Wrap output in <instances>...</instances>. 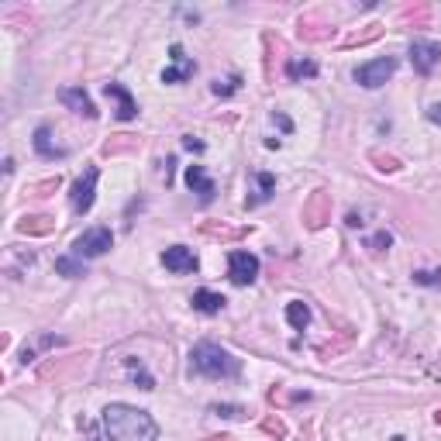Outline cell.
Masks as SVG:
<instances>
[{
    "label": "cell",
    "mask_w": 441,
    "mask_h": 441,
    "mask_svg": "<svg viewBox=\"0 0 441 441\" xmlns=\"http://www.w3.org/2000/svg\"><path fill=\"white\" fill-rule=\"evenodd\" d=\"M104 431L110 441H156L159 424L149 411H138L128 403H110L104 407Z\"/></svg>",
    "instance_id": "obj_1"
},
{
    "label": "cell",
    "mask_w": 441,
    "mask_h": 441,
    "mask_svg": "<svg viewBox=\"0 0 441 441\" xmlns=\"http://www.w3.org/2000/svg\"><path fill=\"white\" fill-rule=\"evenodd\" d=\"M190 369H193L197 376H207V379H238L241 362L234 359L228 348H221V345H214V341H200V345H193V352H190Z\"/></svg>",
    "instance_id": "obj_2"
},
{
    "label": "cell",
    "mask_w": 441,
    "mask_h": 441,
    "mask_svg": "<svg viewBox=\"0 0 441 441\" xmlns=\"http://www.w3.org/2000/svg\"><path fill=\"white\" fill-rule=\"evenodd\" d=\"M110 245H114V234L107 228H90V231H83L73 241V256L76 259H97V256L110 252Z\"/></svg>",
    "instance_id": "obj_3"
},
{
    "label": "cell",
    "mask_w": 441,
    "mask_h": 441,
    "mask_svg": "<svg viewBox=\"0 0 441 441\" xmlns=\"http://www.w3.org/2000/svg\"><path fill=\"white\" fill-rule=\"evenodd\" d=\"M393 73H396V59H393V55H383V59L362 62V66L355 69V83L365 86V90H376V86H383Z\"/></svg>",
    "instance_id": "obj_4"
},
{
    "label": "cell",
    "mask_w": 441,
    "mask_h": 441,
    "mask_svg": "<svg viewBox=\"0 0 441 441\" xmlns=\"http://www.w3.org/2000/svg\"><path fill=\"white\" fill-rule=\"evenodd\" d=\"M97 180H101V169H97V166H86V169H83V176L73 183V190H69V204H73L76 214H86V210L93 207Z\"/></svg>",
    "instance_id": "obj_5"
},
{
    "label": "cell",
    "mask_w": 441,
    "mask_h": 441,
    "mask_svg": "<svg viewBox=\"0 0 441 441\" xmlns=\"http://www.w3.org/2000/svg\"><path fill=\"white\" fill-rule=\"evenodd\" d=\"M328 221H331V193L328 190H314L307 197V204H304V224L311 231H321Z\"/></svg>",
    "instance_id": "obj_6"
},
{
    "label": "cell",
    "mask_w": 441,
    "mask_h": 441,
    "mask_svg": "<svg viewBox=\"0 0 441 441\" xmlns=\"http://www.w3.org/2000/svg\"><path fill=\"white\" fill-rule=\"evenodd\" d=\"M228 276L234 286H252L259 276V259L252 252H231L228 256Z\"/></svg>",
    "instance_id": "obj_7"
},
{
    "label": "cell",
    "mask_w": 441,
    "mask_h": 441,
    "mask_svg": "<svg viewBox=\"0 0 441 441\" xmlns=\"http://www.w3.org/2000/svg\"><path fill=\"white\" fill-rule=\"evenodd\" d=\"M411 62L420 76H431L435 66L441 62V45L438 42H424V38H414L411 42Z\"/></svg>",
    "instance_id": "obj_8"
},
{
    "label": "cell",
    "mask_w": 441,
    "mask_h": 441,
    "mask_svg": "<svg viewBox=\"0 0 441 441\" xmlns=\"http://www.w3.org/2000/svg\"><path fill=\"white\" fill-rule=\"evenodd\" d=\"M86 352L83 355H66V359H49V362L38 369V379L42 383H52V379H66V376H73V372H79L83 365H86Z\"/></svg>",
    "instance_id": "obj_9"
},
{
    "label": "cell",
    "mask_w": 441,
    "mask_h": 441,
    "mask_svg": "<svg viewBox=\"0 0 441 441\" xmlns=\"http://www.w3.org/2000/svg\"><path fill=\"white\" fill-rule=\"evenodd\" d=\"M104 93H107V101H114V114H118V121H131V118H138V104H134V97H131L121 83H104Z\"/></svg>",
    "instance_id": "obj_10"
},
{
    "label": "cell",
    "mask_w": 441,
    "mask_h": 441,
    "mask_svg": "<svg viewBox=\"0 0 441 441\" xmlns=\"http://www.w3.org/2000/svg\"><path fill=\"white\" fill-rule=\"evenodd\" d=\"M297 35H300L304 42H331V38H335V25H328V21H321V18H314V14H304V18L297 21Z\"/></svg>",
    "instance_id": "obj_11"
},
{
    "label": "cell",
    "mask_w": 441,
    "mask_h": 441,
    "mask_svg": "<svg viewBox=\"0 0 441 441\" xmlns=\"http://www.w3.org/2000/svg\"><path fill=\"white\" fill-rule=\"evenodd\" d=\"M162 265L169 269V273H193L197 269V256H193V248H186V245H173V248H166L162 252Z\"/></svg>",
    "instance_id": "obj_12"
},
{
    "label": "cell",
    "mask_w": 441,
    "mask_h": 441,
    "mask_svg": "<svg viewBox=\"0 0 441 441\" xmlns=\"http://www.w3.org/2000/svg\"><path fill=\"white\" fill-rule=\"evenodd\" d=\"M59 101L69 107L73 114H83L86 121H93L97 118V107H93V101L86 97V90H79V86H62L59 90Z\"/></svg>",
    "instance_id": "obj_13"
},
{
    "label": "cell",
    "mask_w": 441,
    "mask_h": 441,
    "mask_svg": "<svg viewBox=\"0 0 441 441\" xmlns=\"http://www.w3.org/2000/svg\"><path fill=\"white\" fill-rule=\"evenodd\" d=\"M169 55H173V69L162 73V83H183V79H190L193 73H197V62L183 52V45H173Z\"/></svg>",
    "instance_id": "obj_14"
},
{
    "label": "cell",
    "mask_w": 441,
    "mask_h": 441,
    "mask_svg": "<svg viewBox=\"0 0 441 441\" xmlns=\"http://www.w3.org/2000/svg\"><path fill=\"white\" fill-rule=\"evenodd\" d=\"M186 186H190V190H193L204 204H210V200H214V193H217V190H214V180L207 176V169H204V166H186Z\"/></svg>",
    "instance_id": "obj_15"
},
{
    "label": "cell",
    "mask_w": 441,
    "mask_h": 441,
    "mask_svg": "<svg viewBox=\"0 0 441 441\" xmlns=\"http://www.w3.org/2000/svg\"><path fill=\"white\" fill-rule=\"evenodd\" d=\"M14 228H18V234H35V238H45V234L55 231V217H49V214H25Z\"/></svg>",
    "instance_id": "obj_16"
},
{
    "label": "cell",
    "mask_w": 441,
    "mask_h": 441,
    "mask_svg": "<svg viewBox=\"0 0 441 441\" xmlns=\"http://www.w3.org/2000/svg\"><path fill=\"white\" fill-rule=\"evenodd\" d=\"M138 149H142V138H138V134H110L104 145H101V152H104L107 159L131 156V152H138Z\"/></svg>",
    "instance_id": "obj_17"
},
{
    "label": "cell",
    "mask_w": 441,
    "mask_h": 441,
    "mask_svg": "<svg viewBox=\"0 0 441 441\" xmlns=\"http://www.w3.org/2000/svg\"><path fill=\"white\" fill-rule=\"evenodd\" d=\"M200 234H207V238H217V241H241L248 228H231V224H224V221H204L200 224Z\"/></svg>",
    "instance_id": "obj_18"
},
{
    "label": "cell",
    "mask_w": 441,
    "mask_h": 441,
    "mask_svg": "<svg viewBox=\"0 0 441 441\" xmlns=\"http://www.w3.org/2000/svg\"><path fill=\"white\" fill-rule=\"evenodd\" d=\"M190 304H193V311H200V314H221L228 300L221 293H214V290H197Z\"/></svg>",
    "instance_id": "obj_19"
},
{
    "label": "cell",
    "mask_w": 441,
    "mask_h": 441,
    "mask_svg": "<svg viewBox=\"0 0 441 441\" xmlns=\"http://www.w3.org/2000/svg\"><path fill=\"white\" fill-rule=\"evenodd\" d=\"M35 152L45 156V159H62L66 156V149H59V145L52 142V128H49V125H42V128L35 131Z\"/></svg>",
    "instance_id": "obj_20"
},
{
    "label": "cell",
    "mask_w": 441,
    "mask_h": 441,
    "mask_svg": "<svg viewBox=\"0 0 441 441\" xmlns=\"http://www.w3.org/2000/svg\"><path fill=\"white\" fill-rule=\"evenodd\" d=\"M383 31H386L383 25H369V28H362V31H352V35L341 42V49H359V45H369V42L383 38Z\"/></svg>",
    "instance_id": "obj_21"
},
{
    "label": "cell",
    "mask_w": 441,
    "mask_h": 441,
    "mask_svg": "<svg viewBox=\"0 0 441 441\" xmlns=\"http://www.w3.org/2000/svg\"><path fill=\"white\" fill-rule=\"evenodd\" d=\"M400 21H403V25H414V28H428L431 7H428V4H411V7L400 11Z\"/></svg>",
    "instance_id": "obj_22"
},
{
    "label": "cell",
    "mask_w": 441,
    "mask_h": 441,
    "mask_svg": "<svg viewBox=\"0 0 441 441\" xmlns=\"http://www.w3.org/2000/svg\"><path fill=\"white\" fill-rule=\"evenodd\" d=\"M286 321H290V328L304 331V328L311 324V307H307L304 300H293V304H286Z\"/></svg>",
    "instance_id": "obj_23"
},
{
    "label": "cell",
    "mask_w": 441,
    "mask_h": 441,
    "mask_svg": "<svg viewBox=\"0 0 441 441\" xmlns=\"http://www.w3.org/2000/svg\"><path fill=\"white\" fill-rule=\"evenodd\" d=\"M286 76L293 79V83H300V79H311V76H317V62H311V59H297V62H290L286 66Z\"/></svg>",
    "instance_id": "obj_24"
},
{
    "label": "cell",
    "mask_w": 441,
    "mask_h": 441,
    "mask_svg": "<svg viewBox=\"0 0 441 441\" xmlns=\"http://www.w3.org/2000/svg\"><path fill=\"white\" fill-rule=\"evenodd\" d=\"M256 180H259V193H256V197H248V200H245V204H248V207H256V204H265V200H269V197H273V190H276V180H273V176H269V173H259V176H256Z\"/></svg>",
    "instance_id": "obj_25"
},
{
    "label": "cell",
    "mask_w": 441,
    "mask_h": 441,
    "mask_svg": "<svg viewBox=\"0 0 441 441\" xmlns=\"http://www.w3.org/2000/svg\"><path fill=\"white\" fill-rule=\"evenodd\" d=\"M55 269H59L62 276H69V280L86 276V265H83V259H73V256H62V259H55Z\"/></svg>",
    "instance_id": "obj_26"
},
{
    "label": "cell",
    "mask_w": 441,
    "mask_h": 441,
    "mask_svg": "<svg viewBox=\"0 0 441 441\" xmlns=\"http://www.w3.org/2000/svg\"><path fill=\"white\" fill-rule=\"evenodd\" d=\"M59 186H62V176H49V180H42V183H35V186H28L25 193H28V197H52Z\"/></svg>",
    "instance_id": "obj_27"
},
{
    "label": "cell",
    "mask_w": 441,
    "mask_h": 441,
    "mask_svg": "<svg viewBox=\"0 0 441 441\" xmlns=\"http://www.w3.org/2000/svg\"><path fill=\"white\" fill-rule=\"evenodd\" d=\"M259 428L265 431V435H269V438H276V441H283V438H286V424H283V417H276V414L262 417Z\"/></svg>",
    "instance_id": "obj_28"
},
{
    "label": "cell",
    "mask_w": 441,
    "mask_h": 441,
    "mask_svg": "<svg viewBox=\"0 0 441 441\" xmlns=\"http://www.w3.org/2000/svg\"><path fill=\"white\" fill-rule=\"evenodd\" d=\"M369 162H376V169H383V173H396L400 169V159L386 156V152H369Z\"/></svg>",
    "instance_id": "obj_29"
},
{
    "label": "cell",
    "mask_w": 441,
    "mask_h": 441,
    "mask_svg": "<svg viewBox=\"0 0 441 441\" xmlns=\"http://www.w3.org/2000/svg\"><path fill=\"white\" fill-rule=\"evenodd\" d=\"M238 86H241V76H228V79H214V83H210V90H214V93H217V97H231L234 90H238Z\"/></svg>",
    "instance_id": "obj_30"
},
{
    "label": "cell",
    "mask_w": 441,
    "mask_h": 441,
    "mask_svg": "<svg viewBox=\"0 0 441 441\" xmlns=\"http://www.w3.org/2000/svg\"><path fill=\"white\" fill-rule=\"evenodd\" d=\"M210 414L228 417V420H238V417H245V407H238V403H214V407H210Z\"/></svg>",
    "instance_id": "obj_31"
},
{
    "label": "cell",
    "mask_w": 441,
    "mask_h": 441,
    "mask_svg": "<svg viewBox=\"0 0 441 441\" xmlns=\"http://www.w3.org/2000/svg\"><path fill=\"white\" fill-rule=\"evenodd\" d=\"M414 283L420 286H441V269H417Z\"/></svg>",
    "instance_id": "obj_32"
},
{
    "label": "cell",
    "mask_w": 441,
    "mask_h": 441,
    "mask_svg": "<svg viewBox=\"0 0 441 441\" xmlns=\"http://www.w3.org/2000/svg\"><path fill=\"white\" fill-rule=\"evenodd\" d=\"M389 245H393L389 231H379V234H372V238H369V248H372V252H386Z\"/></svg>",
    "instance_id": "obj_33"
},
{
    "label": "cell",
    "mask_w": 441,
    "mask_h": 441,
    "mask_svg": "<svg viewBox=\"0 0 441 441\" xmlns=\"http://www.w3.org/2000/svg\"><path fill=\"white\" fill-rule=\"evenodd\" d=\"M183 145H186L190 152H204V142H197L193 134H186V138H183Z\"/></svg>",
    "instance_id": "obj_34"
},
{
    "label": "cell",
    "mask_w": 441,
    "mask_h": 441,
    "mask_svg": "<svg viewBox=\"0 0 441 441\" xmlns=\"http://www.w3.org/2000/svg\"><path fill=\"white\" fill-rule=\"evenodd\" d=\"M428 121L441 125V104H431V107H428Z\"/></svg>",
    "instance_id": "obj_35"
},
{
    "label": "cell",
    "mask_w": 441,
    "mask_h": 441,
    "mask_svg": "<svg viewBox=\"0 0 441 441\" xmlns=\"http://www.w3.org/2000/svg\"><path fill=\"white\" fill-rule=\"evenodd\" d=\"M345 224H348V228H359V224H362V217H359V214H355V210H352V214H348V221H345Z\"/></svg>",
    "instance_id": "obj_36"
},
{
    "label": "cell",
    "mask_w": 441,
    "mask_h": 441,
    "mask_svg": "<svg viewBox=\"0 0 441 441\" xmlns=\"http://www.w3.org/2000/svg\"><path fill=\"white\" fill-rule=\"evenodd\" d=\"M276 121H280V128H283V131L293 128V125H290V118H283V114H276Z\"/></svg>",
    "instance_id": "obj_37"
},
{
    "label": "cell",
    "mask_w": 441,
    "mask_h": 441,
    "mask_svg": "<svg viewBox=\"0 0 441 441\" xmlns=\"http://www.w3.org/2000/svg\"><path fill=\"white\" fill-rule=\"evenodd\" d=\"M204 441H234L231 435H214V438H204Z\"/></svg>",
    "instance_id": "obj_38"
},
{
    "label": "cell",
    "mask_w": 441,
    "mask_h": 441,
    "mask_svg": "<svg viewBox=\"0 0 441 441\" xmlns=\"http://www.w3.org/2000/svg\"><path fill=\"white\" fill-rule=\"evenodd\" d=\"M435 424H438V428H441V407H438V411H435Z\"/></svg>",
    "instance_id": "obj_39"
},
{
    "label": "cell",
    "mask_w": 441,
    "mask_h": 441,
    "mask_svg": "<svg viewBox=\"0 0 441 441\" xmlns=\"http://www.w3.org/2000/svg\"><path fill=\"white\" fill-rule=\"evenodd\" d=\"M90 441H101V438H97V435H93V428H90Z\"/></svg>",
    "instance_id": "obj_40"
},
{
    "label": "cell",
    "mask_w": 441,
    "mask_h": 441,
    "mask_svg": "<svg viewBox=\"0 0 441 441\" xmlns=\"http://www.w3.org/2000/svg\"><path fill=\"white\" fill-rule=\"evenodd\" d=\"M393 441H403V438H393Z\"/></svg>",
    "instance_id": "obj_41"
}]
</instances>
